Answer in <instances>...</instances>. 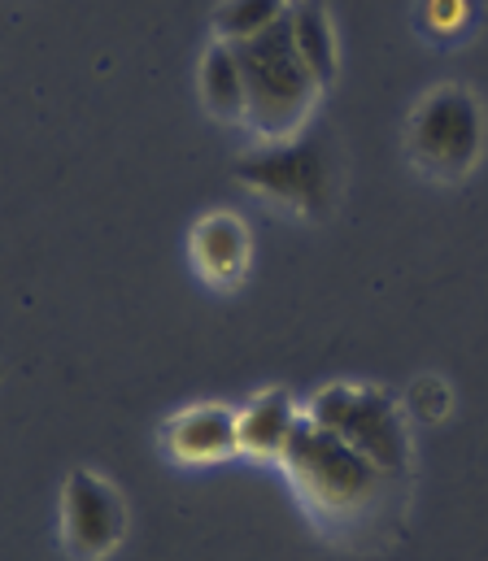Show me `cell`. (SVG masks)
Segmentation results:
<instances>
[{
  "mask_svg": "<svg viewBox=\"0 0 488 561\" xmlns=\"http://www.w3.org/2000/svg\"><path fill=\"white\" fill-rule=\"evenodd\" d=\"M280 470L324 540L349 553H384L397 540L410 505V483L353 453L324 422L310 414L302 419Z\"/></svg>",
  "mask_w": 488,
  "mask_h": 561,
  "instance_id": "cell-1",
  "label": "cell"
},
{
  "mask_svg": "<svg viewBox=\"0 0 488 561\" xmlns=\"http://www.w3.org/2000/svg\"><path fill=\"white\" fill-rule=\"evenodd\" d=\"M240 70H245V131L253 144H288L306 136V127L319 114L324 101V83L310 75V66L302 61L293 35H288V18L275 22L271 31H262L258 39L236 44Z\"/></svg>",
  "mask_w": 488,
  "mask_h": 561,
  "instance_id": "cell-2",
  "label": "cell"
},
{
  "mask_svg": "<svg viewBox=\"0 0 488 561\" xmlns=\"http://www.w3.org/2000/svg\"><path fill=\"white\" fill-rule=\"evenodd\" d=\"M401 148L419 179H428L436 187L467 183L488 152L485 101L467 83L428 88L406 114Z\"/></svg>",
  "mask_w": 488,
  "mask_h": 561,
  "instance_id": "cell-3",
  "label": "cell"
},
{
  "mask_svg": "<svg viewBox=\"0 0 488 561\" xmlns=\"http://www.w3.org/2000/svg\"><path fill=\"white\" fill-rule=\"evenodd\" d=\"M306 414L393 479L415 483V431L406 405L393 392L375 383H327L306 401Z\"/></svg>",
  "mask_w": 488,
  "mask_h": 561,
  "instance_id": "cell-4",
  "label": "cell"
},
{
  "mask_svg": "<svg viewBox=\"0 0 488 561\" xmlns=\"http://www.w3.org/2000/svg\"><path fill=\"white\" fill-rule=\"evenodd\" d=\"M236 179L262 205L297 222H324L340 201V165L331 148L310 136L288 144H253L245 157H236Z\"/></svg>",
  "mask_w": 488,
  "mask_h": 561,
  "instance_id": "cell-5",
  "label": "cell"
},
{
  "mask_svg": "<svg viewBox=\"0 0 488 561\" xmlns=\"http://www.w3.org/2000/svg\"><path fill=\"white\" fill-rule=\"evenodd\" d=\"M132 531L118 483L92 466H75L57 496V545L70 561H110Z\"/></svg>",
  "mask_w": 488,
  "mask_h": 561,
  "instance_id": "cell-6",
  "label": "cell"
},
{
  "mask_svg": "<svg viewBox=\"0 0 488 561\" xmlns=\"http://www.w3.org/2000/svg\"><path fill=\"white\" fill-rule=\"evenodd\" d=\"M166 461L183 466V470H205V466H223L231 457H240L236 444V405L227 401H192L183 410H174L158 431Z\"/></svg>",
  "mask_w": 488,
  "mask_h": 561,
  "instance_id": "cell-7",
  "label": "cell"
},
{
  "mask_svg": "<svg viewBox=\"0 0 488 561\" xmlns=\"http://www.w3.org/2000/svg\"><path fill=\"white\" fill-rule=\"evenodd\" d=\"M188 262L192 275L209 291H236L249 279L253 262V231L231 209H209L188 227Z\"/></svg>",
  "mask_w": 488,
  "mask_h": 561,
  "instance_id": "cell-8",
  "label": "cell"
},
{
  "mask_svg": "<svg viewBox=\"0 0 488 561\" xmlns=\"http://www.w3.org/2000/svg\"><path fill=\"white\" fill-rule=\"evenodd\" d=\"M306 419V405L288 388H262L245 405H236V444L240 457L253 466H280L288 444Z\"/></svg>",
  "mask_w": 488,
  "mask_h": 561,
  "instance_id": "cell-9",
  "label": "cell"
},
{
  "mask_svg": "<svg viewBox=\"0 0 488 561\" xmlns=\"http://www.w3.org/2000/svg\"><path fill=\"white\" fill-rule=\"evenodd\" d=\"M196 92H201V105L214 123L223 127H245V110H249V96H245V70H240V57H236V44H223V39H209L201 48V61H196Z\"/></svg>",
  "mask_w": 488,
  "mask_h": 561,
  "instance_id": "cell-10",
  "label": "cell"
},
{
  "mask_svg": "<svg viewBox=\"0 0 488 561\" xmlns=\"http://www.w3.org/2000/svg\"><path fill=\"white\" fill-rule=\"evenodd\" d=\"M288 35L302 53V61L310 66V75L331 88L340 75V39H336V22L327 0H293L288 9Z\"/></svg>",
  "mask_w": 488,
  "mask_h": 561,
  "instance_id": "cell-11",
  "label": "cell"
},
{
  "mask_svg": "<svg viewBox=\"0 0 488 561\" xmlns=\"http://www.w3.org/2000/svg\"><path fill=\"white\" fill-rule=\"evenodd\" d=\"M288 9L293 0H218L209 13V39H223V44L258 39L262 31L284 22Z\"/></svg>",
  "mask_w": 488,
  "mask_h": 561,
  "instance_id": "cell-12",
  "label": "cell"
},
{
  "mask_svg": "<svg viewBox=\"0 0 488 561\" xmlns=\"http://www.w3.org/2000/svg\"><path fill=\"white\" fill-rule=\"evenodd\" d=\"M419 26L436 44H463L476 26V0H419Z\"/></svg>",
  "mask_w": 488,
  "mask_h": 561,
  "instance_id": "cell-13",
  "label": "cell"
},
{
  "mask_svg": "<svg viewBox=\"0 0 488 561\" xmlns=\"http://www.w3.org/2000/svg\"><path fill=\"white\" fill-rule=\"evenodd\" d=\"M410 410H415V419L441 422L454 410V397H450V388L441 379H415L410 383Z\"/></svg>",
  "mask_w": 488,
  "mask_h": 561,
  "instance_id": "cell-14",
  "label": "cell"
}]
</instances>
